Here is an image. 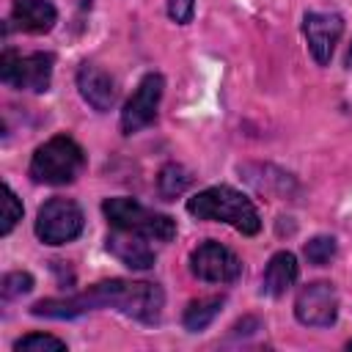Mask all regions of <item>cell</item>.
Wrapping results in <instances>:
<instances>
[{"instance_id":"1","label":"cell","mask_w":352,"mask_h":352,"mask_svg":"<svg viewBox=\"0 0 352 352\" xmlns=\"http://www.w3.org/2000/svg\"><path fill=\"white\" fill-rule=\"evenodd\" d=\"M110 305L126 316H135L140 322H157L165 305V294L157 283L146 280H102L91 286L82 294L66 297V300H41L30 308L33 316H50V319H69L80 316L91 308Z\"/></svg>"},{"instance_id":"2","label":"cell","mask_w":352,"mask_h":352,"mask_svg":"<svg viewBox=\"0 0 352 352\" xmlns=\"http://www.w3.org/2000/svg\"><path fill=\"white\" fill-rule=\"evenodd\" d=\"M187 212L198 220L228 223L245 236H253L261 228V217H258V209L253 206V201L228 184L201 190L198 195H192L187 201Z\"/></svg>"},{"instance_id":"3","label":"cell","mask_w":352,"mask_h":352,"mask_svg":"<svg viewBox=\"0 0 352 352\" xmlns=\"http://www.w3.org/2000/svg\"><path fill=\"white\" fill-rule=\"evenodd\" d=\"M82 165H85V154H82L80 143L69 135H55L33 151L30 179L38 184L60 187V184L74 182L80 176Z\"/></svg>"},{"instance_id":"4","label":"cell","mask_w":352,"mask_h":352,"mask_svg":"<svg viewBox=\"0 0 352 352\" xmlns=\"http://www.w3.org/2000/svg\"><path fill=\"white\" fill-rule=\"evenodd\" d=\"M102 212L104 217L110 220L113 228H121V231H132V234H140L146 239H154V242H170L176 236V220L168 217V214H160L143 204H138L135 198H126V195H118V198H107L102 204Z\"/></svg>"},{"instance_id":"5","label":"cell","mask_w":352,"mask_h":352,"mask_svg":"<svg viewBox=\"0 0 352 352\" xmlns=\"http://www.w3.org/2000/svg\"><path fill=\"white\" fill-rule=\"evenodd\" d=\"M52 63H55V58L50 52L16 55V52L6 50L0 58V80L11 88L41 94L52 82Z\"/></svg>"},{"instance_id":"6","label":"cell","mask_w":352,"mask_h":352,"mask_svg":"<svg viewBox=\"0 0 352 352\" xmlns=\"http://www.w3.org/2000/svg\"><path fill=\"white\" fill-rule=\"evenodd\" d=\"M82 209L72 198H50L36 214V236L44 245H66L82 231Z\"/></svg>"},{"instance_id":"7","label":"cell","mask_w":352,"mask_h":352,"mask_svg":"<svg viewBox=\"0 0 352 352\" xmlns=\"http://www.w3.org/2000/svg\"><path fill=\"white\" fill-rule=\"evenodd\" d=\"M162 88H165V80L162 74L151 72L146 74L135 94L126 99L124 110H121V132L124 135H135L140 132L143 126H148L154 118H157V107H160V99H162Z\"/></svg>"},{"instance_id":"8","label":"cell","mask_w":352,"mask_h":352,"mask_svg":"<svg viewBox=\"0 0 352 352\" xmlns=\"http://www.w3.org/2000/svg\"><path fill=\"white\" fill-rule=\"evenodd\" d=\"M190 270L195 278L209 283H231L242 275V261L234 250L220 242H204L190 253Z\"/></svg>"},{"instance_id":"9","label":"cell","mask_w":352,"mask_h":352,"mask_svg":"<svg viewBox=\"0 0 352 352\" xmlns=\"http://www.w3.org/2000/svg\"><path fill=\"white\" fill-rule=\"evenodd\" d=\"M294 316L308 327H330L338 316V294L327 280L308 283L294 300Z\"/></svg>"},{"instance_id":"10","label":"cell","mask_w":352,"mask_h":352,"mask_svg":"<svg viewBox=\"0 0 352 352\" xmlns=\"http://www.w3.org/2000/svg\"><path fill=\"white\" fill-rule=\"evenodd\" d=\"M302 33L308 41V50L316 63H330L333 50L344 33V19L338 14H324V11H311L302 19Z\"/></svg>"},{"instance_id":"11","label":"cell","mask_w":352,"mask_h":352,"mask_svg":"<svg viewBox=\"0 0 352 352\" xmlns=\"http://www.w3.org/2000/svg\"><path fill=\"white\" fill-rule=\"evenodd\" d=\"M77 88H80L82 99L94 110H102V113L110 110L116 104V96H118L113 77L107 72H102L99 66H94V63H82L80 66V72H77Z\"/></svg>"},{"instance_id":"12","label":"cell","mask_w":352,"mask_h":352,"mask_svg":"<svg viewBox=\"0 0 352 352\" xmlns=\"http://www.w3.org/2000/svg\"><path fill=\"white\" fill-rule=\"evenodd\" d=\"M148 239L132 231H121L116 228L113 234H107V250L126 264L129 270H151L154 267V250L146 245Z\"/></svg>"},{"instance_id":"13","label":"cell","mask_w":352,"mask_h":352,"mask_svg":"<svg viewBox=\"0 0 352 352\" xmlns=\"http://www.w3.org/2000/svg\"><path fill=\"white\" fill-rule=\"evenodd\" d=\"M58 11L47 0H16L11 8V22L25 33H47L52 30Z\"/></svg>"},{"instance_id":"14","label":"cell","mask_w":352,"mask_h":352,"mask_svg":"<svg viewBox=\"0 0 352 352\" xmlns=\"http://www.w3.org/2000/svg\"><path fill=\"white\" fill-rule=\"evenodd\" d=\"M297 272H300L297 258H294L289 250L275 253V256L270 258L267 270H264V280H261L264 294H270V297H280V294H286V289L294 286Z\"/></svg>"},{"instance_id":"15","label":"cell","mask_w":352,"mask_h":352,"mask_svg":"<svg viewBox=\"0 0 352 352\" xmlns=\"http://www.w3.org/2000/svg\"><path fill=\"white\" fill-rule=\"evenodd\" d=\"M223 297H201V300H192L187 308H184V316H182V322H184V327L187 330H204L217 314H220V308H223Z\"/></svg>"},{"instance_id":"16","label":"cell","mask_w":352,"mask_h":352,"mask_svg":"<svg viewBox=\"0 0 352 352\" xmlns=\"http://www.w3.org/2000/svg\"><path fill=\"white\" fill-rule=\"evenodd\" d=\"M190 187V173H187V168H182L179 162H168L162 170H160V176H157V190H160V195L162 198H176V195H182L184 190Z\"/></svg>"},{"instance_id":"17","label":"cell","mask_w":352,"mask_h":352,"mask_svg":"<svg viewBox=\"0 0 352 352\" xmlns=\"http://www.w3.org/2000/svg\"><path fill=\"white\" fill-rule=\"evenodd\" d=\"M22 220V204L14 195V190L8 184H3V223H0V234H11V228Z\"/></svg>"},{"instance_id":"18","label":"cell","mask_w":352,"mask_h":352,"mask_svg":"<svg viewBox=\"0 0 352 352\" xmlns=\"http://www.w3.org/2000/svg\"><path fill=\"white\" fill-rule=\"evenodd\" d=\"M14 349L16 352H38V349H66V341L55 338V336H47V333H28L22 336L19 341H14Z\"/></svg>"},{"instance_id":"19","label":"cell","mask_w":352,"mask_h":352,"mask_svg":"<svg viewBox=\"0 0 352 352\" xmlns=\"http://www.w3.org/2000/svg\"><path fill=\"white\" fill-rule=\"evenodd\" d=\"M333 256H336V239L333 236H314L305 245V258L316 267H324Z\"/></svg>"},{"instance_id":"20","label":"cell","mask_w":352,"mask_h":352,"mask_svg":"<svg viewBox=\"0 0 352 352\" xmlns=\"http://www.w3.org/2000/svg\"><path fill=\"white\" fill-rule=\"evenodd\" d=\"M33 289V278L28 272H11L3 278V297H14V294H25Z\"/></svg>"},{"instance_id":"21","label":"cell","mask_w":352,"mask_h":352,"mask_svg":"<svg viewBox=\"0 0 352 352\" xmlns=\"http://www.w3.org/2000/svg\"><path fill=\"white\" fill-rule=\"evenodd\" d=\"M195 14V0H168V16L179 25H187Z\"/></svg>"},{"instance_id":"22","label":"cell","mask_w":352,"mask_h":352,"mask_svg":"<svg viewBox=\"0 0 352 352\" xmlns=\"http://www.w3.org/2000/svg\"><path fill=\"white\" fill-rule=\"evenodd\" d=\"M349 349H352V341H349Z\"/></svg>"}]
</instances>
